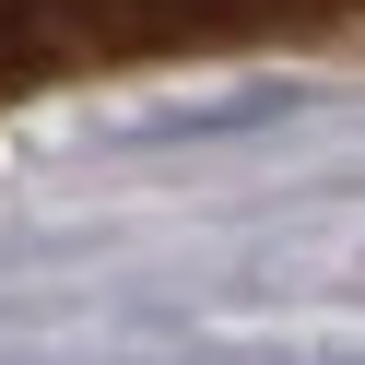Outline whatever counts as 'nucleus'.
<instances>
[{
	"label": "nucleus",
	"mask_w": 365,
	"mask_h": 365,
	"mask_svg": "<svg viewBox=\"0 0 365 365\" xmlns=\"http://www.w3.org/2000/svg\"><path fill=\"white\" fill-rule=\"evenodd\" d=\"M236 12H307V0H0V59H24L36 36H189Z\"/></svg>",
	"instance_id": "f257e3e1"
}]
</instances>
